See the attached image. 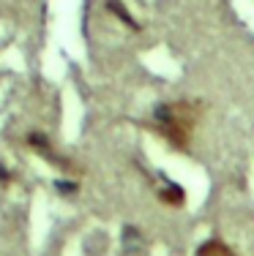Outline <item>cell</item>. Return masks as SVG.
I'll use <instances>...</instances> for the list:
<instances>
[{"label": "cell", "mask_w": 254, "mask_h": 256, "mask_svg": "<svg viewBox=\"0 0 254 256\" xmlns=\"http://www.w3.org/2000/svg\"><path fill=\"white\" fill-rule=\"evenodd\" d=\"M197 118H199L197 106L189 104V101L159 104L156 112H153L156 131L178 150H189L191 136H194V128H197Z\"/></svg>", "instance_id": "cell-1"}, {"label": "cell", "mask_w": 254, "mask_h": 256, "mask_svg": "<svg viewBox=\"0 0 254 256\" xmlns=\"http://www.w3.org/2000/svg\"><path fill=\"white\" fill-rule=\"evenodd\" d=\"M197 256H238V254H235L224 240H216L213 237V240H205L202 246L197 248Z\"/></svg>", "instance_id": "cell-2"}, {"label": "cell", "mask_w": 254, "mask_h": 256, "mask_svg": "<svg viewBox=\"0 0 254 256\" xmlns=\"http://www.w3.org/2000/svg\"><path fill=\"white\" fill-rule=\"evenodd\" d=\"M159 199H161L164 204H169V207H180V204L186 202V194H183V188H180V186L167 182V186L159 191Z\"/></svg>", "instance_id": "cell-3"}, {"label": "cell", "mask_w": 254, "mask_h": 256, "mask_svg": "<svg viewBox=\"0 0 254 256\" xmlns=\"http://www.w3.org/2000/svg\"><path fill=\"white\" fill-rule=\"evenodd\" d=\"M107 8H110L115 16H120V20H123V22H126V25H129V28H134V30L140 28V25H137V22L131 20L129 14H126V8H123V3H120V0H107Z\"/></svg>", "instance_id": "cell-4"}, {"label": "cell", "mask_w": 254, "mask_h": 256, "mask_svg": "<svg viewBox=\"0 0 254 256\" xmlns=\"http://www.w3.org/2000/svg\"><path fill=\"white\" fill-rule=\"evenodd\" d=\"M9 178H11V174L6 172V169H0V180H6V182H9Z\"/></svg>", "instance_id": "cell-5"}]
</instances>
